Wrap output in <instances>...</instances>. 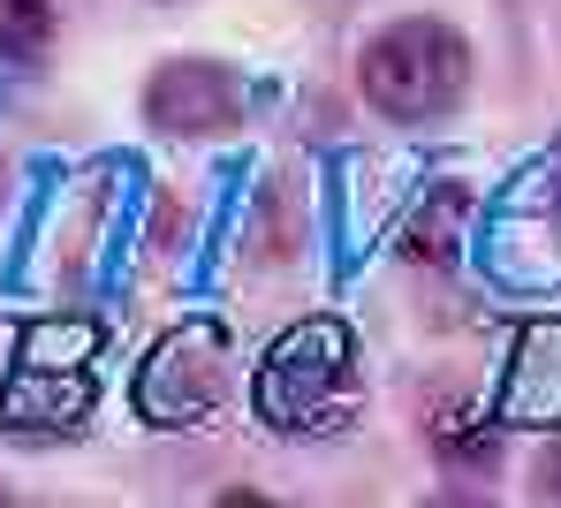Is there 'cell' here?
<instances>
[{"instance_id": "6", "label": "cell", "mask_w": 561, "mask_h": 508, "mask_svg": "<svg viewBox=\"0 0 561 508\" xmlns=\"http://www.w3.org/2000/svg\"><path fill=\"white\" fill-rule=\"evenodd\" d=\"M463 220H470V190L440 183V190H425L417 220L402 228V251H410V258H425V266H448V258L463 251Z\"/></svg>"}, {"instance_id": "8", "label": "cell", "mask_w": 561, "mask_h": 508, "mask_svg": "<svg viewBox=\"0 0 561 508\" xmlns=\"http://www.w3.org/2000/svg\"><path fill=\"white\" fill-rule=\"evenodd\" d=\"M539 494H547V501H561V448L547 455V471H539Z\"/></svg>"}, {"instance_id": "2", "label": "cell", "mask_w": 561, "mask_h": 508, "mask_svg": "<svg viewBox=\"0 0 561 508\" xmlns=\"http://www.w3.org/2000/svg\"><path fill=\"white\" fill-rule=\"evenodd\" d=\"M357 84H365V106L387 114V122H433L463 100L470 84V46L456 23L440 15H402L387 23L365 61H357Z\"/></svg>"}, {"instance_id": "4", "label": "cell", "mask_w": 561, "mask_h": 508, "mask_svg": "<svg viewBox=\"0 0 561 508\" xmlns=\"http://www.w3.org/2000/svg\"><path fill=\"white\" fill-rule=\"evenodd\" d=\"M220 380H228V326L220 319H183L160 334V349L137 372V409L152 425H197L220 409Z\"/></svg>"}, {"instance_id": "5", "label": "cell", "mask_w": 561, "mask_h": 508, "mask_svg": "<svg viewBox=\"0 0 561 508\" xmlns=\"http://www.w3.org/2000/svg\"><path fill=\"white\" fill-rule=\"evenodd\" d=\"M145 122L160 137H220L243 122V84L220 61H168L145 92Z\"/></svg>"}, {"instance_id": "1", "label": "cell", "mask_w": 561, "mask_h": 508, "mask_svg": "<svg viewBox=\"0 0 561 508\" xmlns=\"http://www.w3.org/2000/svg\"><path fill=\"white\" fill-rule=\"evenodd\" d=\"M357 403H365V372H357V342H350L342 319L288 326L259 365V417L274 432L327 440L357 417Z\"/></svg>"}, {"instance_id": "3", "label": "cell", "mask_w": 561, "mask_h": 508, "mask_svg": "<svg viewBox=\"0 0 561 508\" xmlns=\"http://www.w3.org/2000/svg\"><path fill=\"white\" fill-rule=\"evenodd\" d=\"M99 326L84 319H46L23 334L15 380L0 395V432H77L92 409V372H99Z\"/></svg>"}, {"instance_id": "7", "label": "cell", "mask_w": 561, "mask_h": 508, "mask_svg": "<svg viewBox=\"0 0 561 508\" xmlns=\"http://www.w3.org/2000/svg\"><path fill=\"white\" fill-rule=\"evenodd\" d=\"M54 46V8L46 0H0V61H38Z\"/></svg>"}]
</instances>
